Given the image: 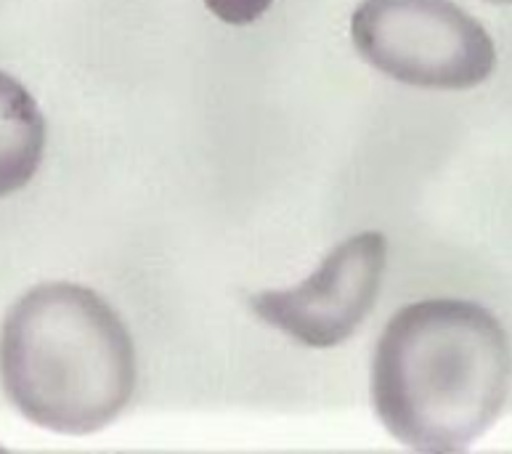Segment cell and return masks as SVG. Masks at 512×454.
I'll return each mask as SVG.
<instances>
[{
  "label": "cell",
  "instance_id": "obj_1",
  "mask_svg": "<svg viewBox=\"0 0 512 454\" xmlns=\"http://www.w3.org/2000/svg\"><path fill=\"white\" fill-rule=\"evenodd\" d=\"M512 383V348L478 303L430 298L401 308L377 340L372 407L404 447L459 452L497 423Z\"/></svg>",
  "mask_w": 512,
  "mask_h": 454
},
{
  "label": "cell",
  "instance_id": "obj_2",
  "mask_svg": "<svg viewBox=\"0 0 512 454\" xmlns=\"http://www.w3.org/2000/svg\"><path fill=\"white\" fill-rule=\"evenodd\" d=\"M136 346L101 295L72 282L32 287L0 327V383L38 428L88 436L136 393Z\"/></svg>",
  "mask_w": 512,
  "mask_h": 454
},
{
  "label": "cell",
  "instance_id": "obj_3",
  "mask_svg": "<svg viewBox=\"0 0 512 454\" xmlns=\"http://www.w3.org/2000/svg\"><path fill=\"white\" fill-rule=\"evenodd\" d=\"M351 38L364 62L414 88L467 91L497 70L486 27L451 0H364Z\"/></svg>",
  "mask_w": 512,
  "mask_h": 454
},
{
  "label": "cell",
  "instance_id": "obj_4",
  "mask_svg": "<svg viewBox=\"0 0 512 454\" xmlns=\"http://www.w3.org/2000/svg\"><path fill=\"white\" fill-rule=\"evenodd\" d=\"M388 263V239L361 231L324 258L319 269L290 290H266L250 308L274 330L308 348L340 346L375 308Z\"/></svg>",
  "mask_w": 512,
  "mask_h": 454
},
{
  "label": "cell",
  "instance_id": "obj_5",
  "mask_svg": "<svg viewBox=\"0 0 512 454\" xmlns=\"http://www.w3.org/2000/svg\"><path fill=\"white\" fill-rule=\"evenodd\" d=\"M46 154V117L16 77L0 70V200L38 173Z\"/></svg>",
  "mask_w": 512,
  "mask_h": 454
},
{
  "label": "cell",
  "instance_id": "obj_6",
  "mask_svg": "<svg viewBox=\"0 0 512 454\" xmlns=\"http://www.w3.org/2000/svg\"><path fill=\"white\" fill-rule=\"evenodd\" d=\"M274 0H205L210 14L218 16L226 24H253L266 14Z\"/></svg>",
  "mask_w": 512,
  "mask_h": 454
},
{
  "label": "cell",
  "instance_id": "obj_7",
  "mask_svg": "<svg viewBox=\"0 0 512 454\" xmlns=\"http://www.w3.org/2000/svg\"><path fill=\"white\" fill-rule=\"evenodd\" d=\"M491 3H512V0H491Z\"/></svg>",
  "mask_w": 512,
  "mask_h": 454
}]
</instances>
